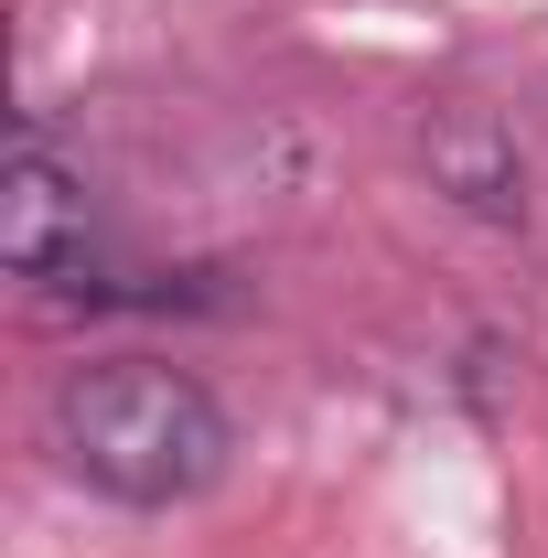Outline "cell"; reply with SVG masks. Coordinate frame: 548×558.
Masks as SVG:
<instances>
[{
  "mask_svg": "<svg viewBox=\"0 0 548 558\" xmlns=\"http://www.w3.org/2000/svg\"><path fill=\"white\" fill-rule=\"evenodd\" d=\"M44 451L65 462L86 494L130 505V515H172V505H205L237 462V418L194 365H162V354H97L65 365L55 398H44Z\"/></svg>",
  "mask_w": 548,
  "mask_h": 558,
  "instance_id": "obj_1",
  "label": "cell"
},
{
  "mask_svg": "<svg viewBox=\"0 0 548 558\" xmlns=\"http://www.w3.org/2000/svg\"><path fill=\"white\" fill-rule=\"evenodd\" d=\"M0 269L22 290H86V183L65 172V150L44 140V119L11 130V183H0Z\"/></svg>",
  "mask_w": 548,
  "mask_h": 558,
  "instance_id": "obj_2",
  "label": "cell"
},
{
  "mask_svg": "<svg viewBox=\"0 0 548 558\" xmlns=\"http://www.w3.org/2000/svg\"><path fill=\"white\" fill-rule=\"evenodd\" d=\"M419 150H430V183L463 215H484V226H516L527 215V161H516V130L495 108H441L419 130Z\"/></svg>",
  "mask_w": 548,
  "mask_h": 558,
  "instance_id": "obj_3",
  "label": "cell"
}]
</instances>
